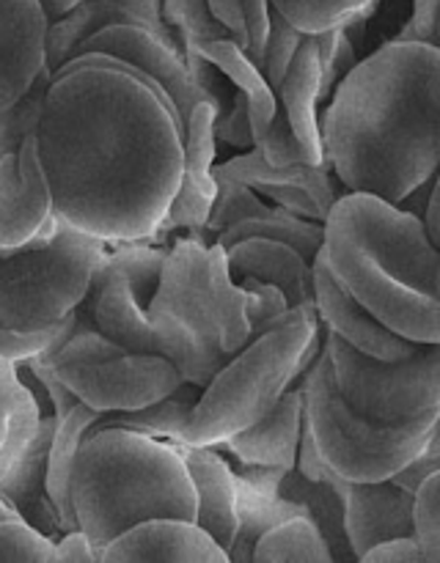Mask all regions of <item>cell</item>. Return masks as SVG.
Wrapping results in <instances>:
<instances>
[{
    "label": "cell",
    "instance_id": "6da1fadb",
    "mask_svg": "<svg viewBox=\"0 0 440 563\" xmlns=\"http://www.w3.org/2000/svg\"><path fill=\"white\" fill-rule=\"evenodd\" d=\"M33 132L61 223L110 245L154 240L185 135L157 80L110 55H77L50 75Z\"/></svg>",
    "mask_w": 440,
    "mask_h": 563
},
{
    "label": "cell",
    "instance_id": "7a4b0ae2",
    "mask_svg": "<svg viewBox=\"0 0 440 563\" xmlns=\"http://www.w3.org/2000/svg\"><path fill=\"white\" fill-rule=\"evenodd\" d=\"M346 192L396 203L440 165V47L385 42L346 71L319 119Z\"/></svg>",
    "mask_w": 440,
    "mask_h": 563
},
{
    "label": "cell",
    "instance_id": "3957f363",
    "mask_svg": "<svg viewBox=\"0 0 440 563\" xmlns=\"http://www.w3.org/2000/svg\"><path fill=\"white\" fill-rule=\"evenodd\" d=\"M319 256L336 284L402 339L440 344V247L421 218L369 192H341Z\"/></svg>",
    "mask_w": 440,
    "mask_h": 563
},
{
    "label": "cell",
    "instance_id": "277c9868",
    "mask_svg": "<svg viewBox=\"0 0 440 563\" xmlns=\"http://www.w3.org/2000/svg\"><path fill=\"white\" fill-rule=\"evenodd\" d=\"M77 528L97 550L154 517L196 520V489L174 443L130 429L82 438L69 478Z\"/></svg>",
    "mask_w": 440,
    "mask_h": 563
},
{
    "label": "cell",
    "instance_id": "5b68a950",
    "mask_svg": "<svg viewBox=\"0 0 440 563\" xmlns=\"http://www.w3.org/2000/svg\"><path fill=\"white\" fill-rule=\"evenodd\" d=\"M319 346L322 322L314 302L275 317L267 330L248 339V344L209 377L187 412L176 443L218 449L231 434L256 423L286 388L300 383Z\"/></svg>",
    "mask_w": 440,
    "mask_h": 563
},
{
    "label": "cell",
    "instance_id": "8992f818",
    "mask_svg": "<svg viewBox=\"0 0 440 563\" xmlns=\"http://www.w3.org/2000/svg\"><path fill=\"white\" fill-rule=\"evenodd\" d=\"M302 388V421L322 465L344 482H380L391 478L413 460L440 427V412H427L413 421L377 423L361 416L341 399L333 383L324 341L306 374Z\"/></svg>",
    "mask_w": 440,
    "mask_h": 563
},
{
    "label": "cell",
    "instance_id": "52a82bcc",
    "mask_svg": "<svg viewBox=\"0 0 440 563\" xmlns=\"http://www.w3.org/2000/svg\"><path fill=\"white\" fill-rule=\"evenodd\" d=\"M108 242L53 223L22 247H0V330L53 328L86 297Z\"/></svg>",
    "mask_w": 440,
    "mask_h": 563
},
{
    "label": "cell",
    "instance_id": "ba28073f",
    "mask_svg": "<svg viewBox=\"0 0 440 563\" xmlns=\"http://www.w3.org/2000/svg\"><path fill=\"white\" fill-rule=\"evenodd\" d=\"M154 311L174 313L204 344L234 355L251 339L248 295L229 275L226 247L182 236L165 251L160 284L148 300Z\"/></svg>",
    "mask_w": 440,
    "mask_h": 563
},
{
    "label": "cell",
    "instance_id": "9c48e42d",
    "mask_svg": "<svg viewBox=\"0 0 440 563\" xmlns=\"http://www.w3.org/2000/svg\"><path fill=\"white\" fill-rule=\"evenodd\" d=\"M341 399L377 423L440 412V344H421L402 361H377L322 328Z\"/></svg>",
    "mask_w": 440,
    "mask_h": 563
},
{
    "label": "cell",
    "instance_id": "30bf717a",
    "mask_svg": "<svg viewBox=\"0 0 440 563\" xmlns=\"http://www.w3.org/2000/svg\"><path fill=\"white\" fill-rule=\"evenodd\" d=\"M165 247L121 242L116 251H105L99 258L82 297L94 328L127 352H157L146 308L157 291Z\"/></svg>",
    "mask_w": 440,
    "mask_h": 563
},
{
    "label": "cell",
    "instance_id": "8fae6325",
    "mask_svg": "<svg viewBox=\"0 0 440 563\" xmlns=\"http://www.w3.org/2000/svg\"><path fill=\"white\" fill-rule=\"evenodd\" d=\"M66 322H69V313L61 322L58 333ZM58 333L50 341V363H53V346ZM53 372L77 396V401L102 416L152 405L185 383L174 363L157 352H121V355L105 357V361L53 363Z\"/></svg>",
    "mask_w": 440,
    "mask_h": 563
},
{
    "label": "cell",
    "instance_id": "7c38bea8",
    "mask_svg": "<svg viewBox=\"0 0 440 563\" xmlns=\"http://www.w3.org/2000/svg\"><path fill=\"white\" fill-rule=\"evenodd\" d=\"M86 53H102L110 55V58H119L141 69L152 80H157L163 91L168 93L170 102H174L182 124L190 115L193 104L198 102V91L193 86V77L185 64V53H182L176 36L157 31V27L146 25V22H113V25L99 27L94 36L77 44L72 58Z\"/></svg>",
    "mask_w": 440,
    "mask_h": 563
},
{
    "label": "cell",
    "instance_id": "4fadbf2b",
    "mask_svg": "<svg viewBox=\"0 0 440 563\" xmlns=\"http://www.w3.org/2000/svg\"><path fill=\"white\" fill-rule=\"evenodd\" d=\"M218 141H215V110L212 104L198 99L193 104L190 115L185 121V135H182V176L176 185L174 198L165 209L163 220L157 225V234L165 236L170 231H190L209 245L207 218L218 196V179L212 176Z\"/></svg>",
    "mask_w": 440,
    "mask_h": 563
},
{
    "label": "cell",
    "instance_id": "5bb4252c",
    "mask_svg": "<svg viewBox=\"0 0 440 563\" xmlns=\"http://www.w3.org/2000/svg\"><path fill=\"white\" fill-rule=\"evenodd\" d=\"M53 196L36 152V132L0 157V247H22L53 223Z\"/></svg>",
    "mask_w": 440,
    "mask_h": 563
},
{
    "label": "cell",
    "instance_id": "9a60e30c",
    "mask_svg": "<svg viewBox=\"0 0 440 563\" xmlns=\"http://www.w3.org/2000/svg\"><path fill=\"white\" fill-rule=\"evenodd\" d=\"M311 289L314 308L328 333L339 335L352 350L363 352L377 361H402L418 350V341L402 339L399 333L385 328L374 313H369L355 297L346 295L333 280L330 269L324 267V258L314 256L311 262Z\"/></svg>",
    "mask_w": 440,
    "mask_h": 563
},
{
    "label": "cell",
    "instance_id": "2e32d148",
    "mask_svg": "<svg viewBox=\"0 0 440 563\" xmlns=\"http://www.w3.org/2000/svg\"><path fill=\"white\" fill-rule=\"evenodd\" d=\"M344 511V533L352 555L361 561L374 544L396 537H413V495L396 487L391 478L380 482H344L333 476Z\"/></svg>",
    "mask_w": 440,
    "mask_h": 563
},
{
    "label": "cell",
    "instance_id": "e0dca14e",
    "mask_svg": "<svg viewBox=\"0 0 440 563\" xmlns=\"http://www.w3.org/2000/svg\"><path fill=\"white\" fill-rule=\"evenodd\" d=\"M229 563L226 550L193 520L154 517L110 539L99 563Z\"/></svg>",
    "mask_w": 440,
    "mask_h": 563
},
{
    "label": "cell",
    "instance_id": "ac0fdd59",
    "mask_svg": "<svg viewBox=\"0 0 440 563\" xmlns=\"http://www.w3.org/2000/svg\"><path fill=\"white\" fill-rule=\"evenodd\" d=\"M47 16L38 0H0V110L20 102L47 71Z\"/></svg>",
    "mask_w": 440,
    "mask_h": 563
},
{
    "label": "cell",
    "instance_id": "d6986e66",
    "mask_svg": "<svg viewBox=\"0 0 440 563\" xmlns=\"http://www.w3.org/2000/svg\"><path fill=\"white\" fill-rule=\"evenodd\" d=\"M55 416L38 418L36 429H33L31 440L22 449V454L11 462L9 471L0 476V498L9 504V509L16 517L42 531L44 537L55 539L61 537V520L55 511L53 500L47 495V454L50 440L55 432Z\"/></svg>",
    "mask_w": 440,
    "mask_h": 563
},
{
    "label": "cell",
    "instance_id": "ffe728a7",
    "mask_svg": "<svg viewBox=\"0 0 440 563\" xmlns=\"http://www.w3.org/2000/svg\"><path fill=\"white\" fill-rule=\"evenodd\" d=\"M300 423H302V388L300 383L286 388L280 399L242 432L231 434L229 440L218 445L234 460L248 462V465L264 467H284L292 471L297 456V443H300Z\"/></svg>",
    "mask_w": 440,
    "mask_h": 563
},
{
    "label": "cell",
    "instance_id": "44dd1931",
    "mask_svg": "<svg viewBox=\"0 0 440 563\" xmlns=\"http://www.w3.org/2000/svg\"><path fill=\"white\" fill-rule=\"evenodd\" d=\"M196 489V526L204 528L223 550L237 533V482L226 456L218 449L174 443Z\"/></svg>",
    "mask_w": 440,
    "mask_h": 563
},
{
    "label": "cell",
    "instance_id": "7402d4cb",
    "mask_svg": "<svg viewBox=\"0 0 440 563\" xmlns=\"http://www.w3.org/2000/svg\"><path fill=\"white\" fill-rule=\"evenodd\" d=\"M226 267L234 280L251 275L264 284L278 286L289 308L314 302L311 262H306L286 242L264 240V236H248V240L234 242L226 247Z\"/></svg>",
    "mask_w": 440,
    "mask_h": 563
},
{
    "label": "cell",
    "instance_id": "603a6c76",
    "mask_svg": "<svg viewBox=\"0 0 440 563\" xmlns=\"http://www.w3.org/2000/svg\"><path fill=\"white\" fill-rule=\"evenodd\" d=\"M275 99L284 108L292 132L306 148L308 159L319 165L324 159L322 135H319V53L314 33H302Z\"/></svg>",
    "mask_w": 440,
    "mask_h": 563
},
{
    "label": "cell",
    "instance_id": "cb8c5ba5",
    "mask_svg": "<svg viewBox=\"0 0 440 563\" xmlns=\"http://www.w3.org/2000/svg\"><path fill=\"white\" fill-rule=\"evenodd\" d=\"M185 47L201 53L209 64L218 66V71L231 82V86L240 88V91L245 93L251 137L258 135V132L273 121L275 108H278V99H275L273 88L267 86V80H264V71L245 55L242 44L234 42L231 36H226V38H201V42L185 44Z\"/></svg>",
    "mask_w": 440,
    "mask_h": 563
},
{
    "label": "cell",
    "instance_id": "d4e9b609",
    "mask_svg": "<svg viewBox=\"0 0 440 563\" xmlns=\"http://www.w3.org/2000/svg\"><path fill=\"white\" fill-rule=\"evenodd\" d=\"M102 412L91 410L88 405L77 401L64 418L55 421L53 440H50V454H47V495L53 500L55 511H58L61 531H75V509H72V495H69V478L72 465H75L77 449H80L82 438L88 434L91 423Z\"/></svg>",
    "mask_w": 440,
    "mask_h": 563
},
{
    "label": "cell",
    "instance_id": "484cf974",
    "mask_svg": "<svg viewBox=\"0 0 440 563\" xmlns=\"http://www.w3.org/2000/svg\"><path fill=\"white\" fill-rule=\"evenodd\" d=\"M280 498L295 500L306 509V515L311 517L317 531L322 533V542L330 553V563H350L355 561L352 555L350 542H346L344 533V511H341V498L339 489H336L333 476L328 482H311V478L300 476V473L292 467L280 478Z\"/></svg>",
    "mask_w": 440,
    "mask_h": 563
},
{
    "label": "cell",
    "instance_id": "4316f807",
    "mask_svg": "<svg viewBox=\"0 0 440 563\" xmlns=\"http://www.w3.org/2000/svg\"><path fill=\"white\" fill-rule=\"evenodd\" d=\"M113 22H146V20L138 16L132 9H127L124 3H119V0H82V3H77L75 9L61 14L58 20L47 22L44 49H47L50 75L75 55L77 44H82L88 36H94L99 27L113 25Z\"/></svg>",
    "mask_w": 440,
    "mask_h": 563
},
{
    "label": "cell",
    "instance_id": "83f0119b",
    "mask_svg": "<svg viewBox=\"0 0 440 563\" xmlns=\"http://www.w3.org/2000/svg\"><path fill=\"white\" fill-rule=\"evenodd\" d=\"M146 313L148 322H152L154 339H157V352L174 363L176 372H179V377L185 383L204 388L209 383V377L229 361V355H223L215 346L204 344L174 313L154 311V308H146Z\"/></svg>",
    "mask_w": 440,
    "mask_h": 563
},
{
    "label": "cell",
    "instance_id": "f1b7e54d",
    "mask_svg": "<svg viewBox=\"0 0 440 563\" xmlns=\"http://www.w3.org/2000/svg\"><path fill=\"white\" fill-rule=\"evenodd\" d=\"M234 482L237 533L231 548L226 550V555H229V563H253V548H256V542L262 539V533H267L270 528H275L278 522L306 515V509H302L300 504H295V500L280 498V495L258 493V489L248 487L240 478H234Z\"/></svg>",
    "mask_w": 440,
    "mask_h": 563
},
{
    "label": "cell",
    "instance_id": "f546056e",
    "mask_svg": "<svg viewBox=\"0 0 440 563\" xmlns=\"http://www.w3.org/2000/svg\"><path fill=\"white\" fill-rule=\"evenodd\" d=\"M201 388L190 383H182L179 388L170 390L163 399L152 401V405H143L138 410L130 412H110V416H99L91 423L88 432H97V429H130V432L146 434V438L168 440L176 443L182 432V423H185L187 412L196 405Z\"/></svg>",
    "mask_w": 440,
    "mask_h": 563
},
{
    "label": "cell",
    "instance_id": "4dcf8cb0",
    "mask_svg": "<svg viewBox=\"0 0 440 563\" xmlns=\"http://www.w3.org/2000/svg\"><path fill=\"white\" fill-rule=\"evenodd\" d=\"M248 236H264V240L286 242V245L295 247L306 262H314V256H317L319 247H322V223L297 218V214L286 212V209L273 207L264 214H251V218H242L237 220V223H231L229 229H223L215 236V242L229 247L234 245V242L248 240Z\"/></svg>",
    "mask_w": 440,
    "mask_h": 563
},
{
    "label": "cell",
    "instance_id": "1f68e13d",
    "mask_svg": "<svg viewBox=\"0 0 440 563\" xmlns=\"http://www.w3.org/2000/svg\"><path fill=\"white\" fill-rule=\"evenodd\" d=\"M330 563V553L322 542V533L317 531L311 517L300 515L292 520L278 522L262 533V539L253 548V563Z\"/></svg>",
    "mask_w": 440,
    "mask_h": 563
},
{
    "label": "cell",
    "instance_id": "d6a6232c",
    "mask_svg": "<svg viewBox=\"0 0 440 563\" xmlns=\"http://www.w3.org/2000/svg\"><path fill=\"white\" fill-rule=\"evenodd\" d=\"M160 14H163L165 25L174 31V36L179 38V47L201 42V38L231 36L229 27L212 14L209 0H160Z\"/></svg>",
    "mask_w": 440,
    "mask_h": 563
},
{
    "label": "cell",
    "instance_id": "836d02e7",
    "mask_svg": "<svg viewBox=\"0 0 440 563\" xmlns=\"http://www.w3.org/2000/svg\"><path fill=\"white\" fill-rule=\"evenodd\" d=\"M369 0H270L275 11L300 33H319L341 25Z\"/></svg>",
    "mask_w": 440,
    "mask_h": 563
},
{
    "label": "cell",
    "instance_id": "e575fe53",
    "mask_svg": "<svg viewBox=\"0 0 440 563\" xmlns=\"http://www.w3.org/2000/svg\"><path fill=\"white\" fill-rule=\"evenodd\" d=\"M273 207L264 203V198L258 196L253 187L242 185L237 179H226L220 176L218 179V196H215L212 209H209V218H207V234L209 236H218L220 231L229 229L231 223L242 218H251V214H264L270 212Z\"/></svg>",
    "mask_w": 440,
    "mask_h": 563
},
{
    "label": "cell",
    "instance_id": "d590c367",
    "mask_svg": "<svg viewBox=\"0 0 440 563\" xmlns=\"http://www.w3.org/2000/svg\"><path fill=\"white\" fill-rule=\"evenodd\" d=\"M413 537L427 563L440 561V471L424 478L413 493Z\"/></svg>",
    "mask_w": 440,
    "mask_h": 563
},
{
    "label": "cell",
    "instance_id": "8d00e7d4",
    "mask_svg": "<svg viewBox=\"0 0 440 563\" xmlns=\"http://www.w3.org/2000/svg\"><path fill=\"white\" fill-rule=\"evenodd\" d=\"M314 38L319 53V104H322L328 102L341 77L358 64V47L346 38L341 25L314 33Z\"/></svg>",
    "mask_w": 440,
    "mask_h": 563
},
{
    "label": "cell",
    "instance_id": "74e56055",
    "mask_svg": "<svg viewBox=\"0 0 440 563\" xmlns=\"http://www.w3.org/2000/svg\"><path fill=\"white\" fill-rule=\"evenodd\" d=\"M53 539L44 537L22 517L11 515L0 520V563H50Z\"/></svg>",
    "mask_w": 440,
    "mask_h": 563
},
{
    "label": "cell",
    "instance_id": "f35d334b",
    "mask_svg": "<svg viewBox=\"0 0 440 563\" xmlns=\"http://www.w3.org/2000/svg\"><path fill=\"white\" fill-rule=\"evenodd\" d=\"M47 82H50V71H42V75H38V80L33 82L31 91H28L20 102L11 104V108L0 110V157L9 152H16L22 135L36 126L38 108H42Z\"/></svg>",
    "mask_w": 440,
    "mask_h": 563
},
{
    "label": "cell",
    "instance_id": "ab89813d",
    "mask_svg": "<svg viewBox=\"0 0 440 563\" xmlns=\"http://www.w3.org/2000/svg\"><path fill=\"white\" fill-rule=\"evenodd\" d=\"M300 38H302V33L297 31L295 25H289V22H286L284 16H280L273 5H270V33H267V42H264L262 71H264V80H267V86L273 88V93L278 91L280 80H284V75H286V66H289V60H292V55H295Z\"/></svg>",
    "mask_w": 440,
    "mask_h": 563
},
{
    "label": "cell",
    "instance_id": "60d3db41",
    "mask_svg": "<svg viewBox=\"0 0 440 563\" xmlns=\"http://www.w3.org/2000/svg\"><path fill=\"white\" fill-rule=\"evenodd\" d=\"M253 146L264 154L270 165H289V163H311L306 154V148L300 146V141L292 132L289 121H286L284 108H275L273 121L264 126L258 135H253ZM314 165V163H311Z\"/></svg>",
    "mask_w": 440,
    "mask_h": 563
},
{
    "label": "cell",
    "instance_id": "b9f144b4",
    "mask_svg": "<svg viewBox=\"0 0 440 563\" xmlns=\"http://www.w3.org/2000/svg\"><path fill=\"white\" fill-rule=\"evenodd\" d=\"M237 284H240L242 289H245V295H248V319H251V339H253V335L262 333V330H267L270 322H273L275 317H280L284 311H289L284 291H280L278 286L264 284V280L251 278V275L240 278Z\"/></svg>",
    "mask_w": 440,
    "mask_h": 563
},
{
    "label": "cell",
    "instance_id": "7bdbcfd3",
    "mask_svg": "<svg viewBox=\"0 0 440 563\" xmlns=\"http://www.w3.org/2000/svg\"><path fill=\"white\" fill-rule=\"evenodd\" d=\"M182 53H185V64L193 77V86H196L198 91V99L212 104L215 119H218V115L229 108V99H231V93L226 91V77L220 75L218 66L209 64V60L204 58L201 53H196V49L185 47Z\"/></svg>",
    "mask_w": 440,
    "mask_h": 563
},
{
    "label": "cell",
    "instance_id": "ee69618b",
    "mask_svg": "<svg viewBox=\"0 0 440 563\" xmlns=\"http://www.w3.org/2000/svg\"><path fill=\"white\" fill-rule=\"evenodd\" d=\"M215 141L226 143V146L231 148H240V152L253 148L251 121H248V102L245 93H242L240 88L231 91L229 108L215 119Z\"/></svg>",
    "mask_w": 440,
    "mask_h": 563
},
{
    "label": "cell",
    "instance_id": "f6af8a7d",
    "mask_svg": "<svg viewBox=\"0 0 440 563\" xmlns=\"http://www.w3.org/2000/svg\"><path fill=\"white\" fill-rule=\"evenodd\" d=\"M438 471H440V427L429 434V440L421 445V451H418L407 465H402L399 471L391 476V482H394L399 489H405V493L413 495L424 478L432 476V473Z\"/></svg>",
    "mask_w": 440,
    "mask_h": 563
},
{
    "label": "cell",
    "instance_id": "bcb514c9",
    "mask_svg": "<svg viewBox=\"0 0 440 563\" xmlns=\"http://www.w3.org/2000/svg\"><path fill=\"white\" fill-rule=\"evenodd\" d=\"M256 192L262 198H270L275 207L286 209V212L297 214V218H306V220H317L322 223L328 209L319 207L317 198L306 190V187H297V185H264L256 187Z\"/></svg>",
    "mask_w": 440,
    "mask_h": 563
},
{
    "label": "cell",
    "instance_id": "7dc6e473",
    "mask_svg": "<svg viewBox=\"0 0 440 563\" xmlns=\"http://www.w3.org/2000/svg\"><path fill=\"white\" fill-rule=\"evenodd\" d=\"M245 25V55L262 69L264 64V42L270 33V0H237Z\"/></svg>",
    "mask_w": 440,
    "mask_h": 563
},
{
    "label": "cell",
    "instance_id": "c3c4849f",
    "mask_svg": "<svg viewBox=\"0 0 440 563\" xmlns=\"http://www.w3.org/2000/svg\"><path fill=\"white\" fill-rule=\"evenodd\" d=\"M28 399V388L16 377V368L11 361H0V449L9 440L14 418L20 412L22 401Z\"/></svg>",
    "mask_w": 440,
    "mask_h": 563
},
{
    "label": "cell",
    "instance_id": "681fc988",
    "mask_svg": "<svg viewBox=\"0 0 440 563\" xmlns=\"http://www.w3.org/2000/svg\"><path fill=\"white\" fill-rule=\"evenodd\" d=\"M394 42H427L438 47V0H413L410 20L402 25Z\"/></svg>",
    "mask_w": 440,
    "mask_h": 563
},
{
    "label": "cell",
    "instance_id": "f907efd6",
    "mask_svg": "<svg viewBox=\"0 0 440 563\" xmlns=\"http://www.w3.org/2000/svg\"><path fill=\"white\" fill-rule=\"evenodd\" d=\"M64 322V319H61ZM61 322H55L53 328L33 330V333H16V330H0V361H25L33 352L42 350L50 339L55 335V330L61 328Z\"/></svg>",
    "mask_w": 440,
    "mask_h": 563
},
{
    "label": "cell",
    "instance_id": "816d5d0a",
    "mask_svg": "<svg viewBox=\"0 0 440 563\" xmlns=\"http://www.w3.org/2000/svg\"><path fill=\"white\" fill-rule=\"evenodd\" d=\"M38 3H42V11H44V16H47V22H53V20H58L61 14H66L69 9H75L77 3H82V0H38ZM119 3H124L127 9H132L138 16H143V20H146L152 27H157V31L170 33V36H174V31L165 25L163 14H160V0H119ZM176 42H179V38H176Z\"/></svg>",
    "mask_w": 440,
    "mask_h": 563
},
{
    "label": "cell",
    "instance_id": "f5cc1de1",
    "mask_svg": "<svg viewBox=\"0 0 440 563\" xmlns=\"http://www.w3.org/2000/svg\"><path fill=\"white\" fill-rule=\"evenodd\" d=\"M363 563H427L416 537H396L388 542L374 544L361 555Z\"/></svg>",
    "mask_w": 440,
    "mask_h": 563
},
{
    "label": "cell",
    "instance_id": "db71d44e",
    "mask_svg": "<svg viewBox=\"0 0 440 563\" xmlns=\"http://www.w3.org/2000/svg\"><path fill=\"white\" fill-rule=\"evenodd\" d=\"M50 563H99L97 550L88 542L80 528L61 533L53 542V561Z\"/></svg>",
    "mask_w": 440,
    "mask_h": 563
},
{
    "label": "cell",
    "instance_id": "11a10c76",
    "mask_svg": "<svg viewBox=\"0 0 440 563\" xmlns=\"http://www.w3.org/2000/svg\"><path fill=\"white\" fill-rule=\"evenodd\" d=\"M295 471L300 473V476L311 478V482H328V478L333 476V473L322 465V460H319L317 449H314V443H311V434H308L306 421L300 423V443H297Z\"/></svg>",
    "mask_w": 440,
    "mask_h": 563
},
{
    "label": "cell",
    "instance_id": "9f6ffc18",
    "mask_svg": "<svg viewBox=\"0 0 440 563\" xmlns=\"http://www.w3.org/2000/svg\"><path fill=\"white\" fill-rule=\"evenodd\" d=\"M438 185H440V176H438V170H435V174L429 176V179H424L421 185H416V187H413V190H407L405 196H402L399 201L394 203V207L402 209V212L416 214V218H421L424 207H427L429 196H432V190H435V187H438Z\"/></svg>",
    "mask_w": 440,
    "mask_h": 563
},
{
    "label": "cell",
    "instance_id": "6f0895ef",
    "mask_svg": "<svg viewBox=\"0 0 440 563\" xmlns=\"http://www.w3.org/2000/svg\"><path fill=\"white\" fill-rule=\"evenodd\" d=\"M209 9H212V14L218 16L226 27H229L231 36H234L237 42L242 44V49H245L248 36H245V25H242V14H240V5H237V0H209Z\"/></svg>",
    "mask_w": 440,
    "mask_h": 563
},
{
    "label": "cell",
    "instance_id": "680465c9",
    "mask_svg": "<svg viewBox=\"0 0 440 563\" xmlns=\"http://www.w3.org/2000/svg\"><path fill=\"white\" fill-rule=\"evenodd\" d=\"M14 368H16V377H20V383L25 385L28 394H31L33 401H36V405H38V412H42V416H53V405H50L47 390H44L42 383H38V379L33 377L31 368L25 366V361H16Z\"/></svg>",
    "mask_w": 440,
    "mask_h": 563
},
{
    "label": "cell",
    "instance_id": "91938a15",
    "mask_svg": "<svg viewBox=\"0 0 440 563\" xmlns=\"http://www.w3.org/2000/svg\"><path fill=\"white\" fill-rule=\"evenodd\" d=\"M421 223H424V231H427V240L432 242L435 247H440V185L435 187L427 207H424Z\"/></svg>",
    "mask_w": 440,
    "mask_h": 563
},
{
    "label": "cell",
    "instance_id": "94428289",
    "mask_svg": "<svg viewBox=\"0 0 440 563\" xmlns=\"http://www.w3.org/2000/svg\"><path fill=\"white\" fill-rule=\"evenodd\" d=\"M11 515H14V511H11L9 504H6V500L0 498V520H3V517H11Z\"/></svg>",
    "mask_w": 440,
    "mask_h": 563
}]
</instances>
